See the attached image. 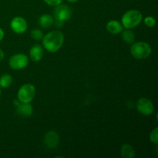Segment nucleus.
<instances>
[{
  "label": "nucleus",
  "instance_id": "nucleus-14",
  "mask_svg": "<svg viewBox=\"0 0 158 158\" xmlns=\"http://www.w3.org/2000/svg\"><path fill=\"white\" fill-rule=\"evenodd\" d=\"M120 154L123 158H133L135 157V151L129 143H125L121 147Z\"/></svg>",
  "mask_w": 158,
  "mask_h": 158
},
{
  "label": "nucleus",
  "instance_id": "nucleus-18",
  "mask_svg": "<svg viewBox=\"0 0 158 158\" xmlns=\"http://www.w3.org/2000/svg\"><path fill=\"white\" fill-rule=\"evenodd\" d=\"M150 140L152 143L157 144L158 143V128L156 127L151 131V134H150Z\"/></svg>",
  "mask_w": 158,
  "mask_h": 158
},
{
  "label": "nucleus",
  "instance_id": "nucleus-21",
  "mask_svg": "<svg viewBox=\"0 0 158 158\" xmlns=\"http://www.w3.org/2000/svg\"><path fill=\"white\" fill-rule=\"evenodd\" d=\"M3 38H4V31L0 28V41H2Z\"/></svg>",
  "mask_w": 158,
  "mask_h": 158
},
{
  "label": "nucleus",
  "instance_id": "nucleus-19",
  "mask_svg": "<svg viewBox=\"0 0 158 158\" xmlns=\"http://www.w3.org/2000/svg\"><path fill=\"white\" fill-rule=\"evenodd\" d=\"M144 23H145V25L148 26V27H153V26H154V25H155L156 21L155 19H154V17L148 16L145 18Z\"/></svg>",
  "mask_w": 158,
  "mask_h": 158
},
{
  "label": "nucleus",
  "instance_id": "nucleus-24",
  "mask_svg": "<svg viewBox=\"0 0 158 158\" xmlns=\"http://www.w3.org/2000/svg\"><path fill=\"white\" fill-rule=\"evenodd\" d=\"M0 95H1V90H0Z\"/></svg>",
  "mask_w": 158,
  "mask_h": 158
},
{
  "label": "nucleus",
  "instance_id": "nucleus-16",
  "mask_svg": "<svg viewBox=\"0 0 158 158\" xmlns=\"http://www.w3.org/2000/svg\"><path fill=\"white\" fill-rule=\"evenodd\" d=\"M12 83V77L9 74H4L0 77V86L2 88H7Z\"/></svg>",
  "mask_w": 158,
  "mask_h": 158
},
{
  "label": "nucleus",
  "instance_id": "nucleus-5",
  "mask_svg": "<svg viewBox=\"0 0 158 158\" xmlns=\"http://www.w3.org/2000/svg\"><path fill=\"white\" fill-rule=\"evenodd\" d=\"M35 96V88L31 83H26L19 89L17 93L18 100L22 103H30Z\"/></svg>",
  "mask_w": 158,
  "mask_h": 158
},
{
  "label": "nucleus",
  "instance_id": "nucleus-20",
  "mask_svg": "<svg viewBox=\"0 0 158 158\" xmlns=\"http://www.w3.org/2000/svg\"><path fill=\"white\" fill-rule=\"evenodd\" d=\"M44 2L46 3V4L49 5V6L56 7V6L61 4L63 0H44Z\"/></svg>",
  "mask_w": 158,
  "mask_h": 158
},
{
  "label": "nucleus",
  "instance_id": "nucleus-10",
  "mask_svg": "<svg viewBox=\"0 0 158 158\" xmlns=\"http://www.w3.org/2000/svg\"><path fill=\"white\" fill-rule=\"evenodd\" d=\"M29 56L33 62L40 61L43 56V49L41 45H33L29 51Z\"/></svg>",
  "mask_w": 158,
  "mask_h": 158
},
{
  "label": "nucleus",
  "instance_id": "nucleus-4",
  "mask_svg": "<svg viewBox=\"0 0 158 158\" xmlns=\"http://www.w3.org/2000/svg\"><path fill=\"white\" fill-rule=\"evenodd\" d=\"M72 9L66 5H59L56 6L53 11V16L55 19L56 26L60 27L63 26V22L68 20L72 16Z\"/></svg>",
  "mask_w": 158,
  "mask_h": 158
},
{
  "label": "nucleus",
  "instance_id": "nucleus-22",
  "mask_svg": "<svg viewBox=\"0 0 158 158\" xmlns=\"http://www.w3.org/2000/svg\"><path fill=\"white\" fill-rule=\"evenodd\" d=\"M4 56H5L4 52H3V51L0 49V62H1L3 59H4Z\"/></svg>",
  "mask_w": 158,
  "mask_h": 158
},
{
  "label": "nucleus",
  "instance_id": "nucleus-2",
  "mask_svg": "<svg viewBox=\"0 0 158 158\" xmlns=\"http://www.w3.org/2000/svg\"><path fill=\"white\" fill-rule=\"evenodd\" d=\"M141 12L138 10H130L124 13L121 19L122 26L125 29H133L138 26L142 21Z\"/></svg>",
  "mask_w": 158,
  "mask_h": 158
},
{
  "label": "nucleus",
  "instance_id": "nucleus-23",
  "mask_svg": "<svg viewBox=\"0 0 158 158\" xmlns=\"http://www.w3.org/2000/svg\"><path fill=\"white\" fill-rule=\"evenodd\" d=\"M67 1L69 2H71V3H75V2H77L78 0H67Z\"/></svg>",
  "mask_w": 158,
  "mask_h": 158
},
{
  "label": "nucleus",
  "instance_id": "nucleus-15",
  "mask_svg": "<svg viewBox=\"0 0 158 158\" xmlns=\"http://www.w3.org/2000/svg\"><path fill=\"white\" fill-rule=\"evenodd\" d=\"M122 39H123V40L126 43L131 44V43H134L135 35H134V33L132 31L130 30L129 29H127L126 30H124L122 32Z\"/></svg>",
  "mask_w": 158,
  "mask_h": 158
},
{
  "label": "nucleus",
  "instance_id": "nucleus-9",
  "mask_svg": "<svg viewBox=\"0 0 158 158\" xmlns=\"http://www.w3.org/2000/svg\"><path fill=\"white\" fill-rule=\"evenodd\" d=\"M60 141V137L56 131H51L46 134L44 137V143L49 148H55Z\"/></svg>",
  "mask_w": 158,
  "mask_h": 158
},
{
  "label": "nucleus",
  "instance_id": "nucleus-17",
  "mask_svg": "<svg viewBox=\"0 0 158 158\" xmlns=\"http://www.w3.org/2000/svg\"><path fill=\"white\" fill-rule=\"evenodd\" d=\"M31 36L34 40L39 41V40H41L43 39V33L40 29H34L31 31Z\"/></svg>",
  "mask_w": 158,
  "mask_h": 158
},
{
  "label": "nucleus",
  "instance_id": "nucleus-7",
  "mask_svg": "<svg viewBox=\"0 0 158 158\" xmlns=\"http://www.w3.org/2000/svg\"><path fill=\"white\" fill-rule=\"evenodd\" d=\"M137 110L144 116H150L153 114L154 110V104L149 99L141 98L137 103Z\"/></svg>",
  "mask_w": 158,
  "mask_h": 158
},
{
  "label": "nucleus",
  "instance_id": "nucleus-8",
  "mask_svg": "<svg viewBox=\"0 0 158 158\" xmlns=\"http://www.w3.org/2000/svg\"><path fill=\"white\" fill-rule=\"evenodd\" d=\"M11 29L17 34L24 33L27 29V23L23 17L16 16L12 19L10 23Z\"/></svg>",
  "mask_w": 158,
  "mask_h": 158
},
{
  "label": "nucleus",
  "instance_id": "nucleus-12",
  "mask_svg": "<svg viewBox=\"0 0 158 158\" xmlns=\"http://www.w3.org/2000/svg\"><path fill=\"white\" fill-rule=\"evenodd\" d=\"M106 29L110 33L117 35L123 31V26L117 20H110L106 24Z\"/></svg>",
  "mask_w": 158,
  "mask_h": 158
},
{
  "label": "nucleus",
  "instance_id": "nucleus-3",
  "mask_svg": "<svg viewBox=\"0 0 158 158\" xmlns=\"http://www.w3.org/2000/svg\"><path fill=\"white\" fill-rule=\"evenodd\" d=\"M131 55L137 60H144L151 53V47L145 42L134 43L131 47Z\"/></svg>",
  "mask_w": 158,
  "mask_h": 158
},
{
  "label": "nucleus",
  "instance_id": "nucleus-11",
  "mask_svg": "<svg viewBox=\"0 0 158 158\" xmlns=\"http://www.w3.org/2000/svg\"><path fill=\"white\" fill-rule=\"evenodd\" d=\"M32 111H33V109H32V105L29 103L20 102L19 104L17 106V112L22 117H30L32 114Z\"/></svg>",
  "mask_w": 158,
  "mask_h": 158
},
{
  "label": "nucleus",
  "instance_id": "nucleus-6",
  "mask_svg": "<svg viewBox=\"0 0 158 158\" xmlns=\"http://www.w3.org/2000/svg\"><path fill=\"white\" fill-rule=\"evenodd\" d=\"M29 63L28 56L25 54L19 53L12 56L9 60V64L12 69H22L26 67Z\"/></svg>",
  "mask_w": 158,
  "mask_h": 158
},
{
  "label": "nucleus",
  "instance_id": "nucleus-13",
  "mask_svg": "<svg viewBox=\"0 0 158 158\" xmlns=\"http://www.w3.org/2000/svg\"><path fill=\"white\" fill-rule=\"evenodd\" d=\"M54 23L53 17L52 15H49V14H44L42 15L39 19V24L41 27L44 28V29H48V28L51 27Z\"/></svg>",
  "mask_w": 158,
  "mask_h": 158
},
{
  "label": "nucleus",
  "instance_id": "nucleus-1",
  "mask_svg": "<svg viewBox=\"0 0 158 158\" xmlns=\"http://www.w3.org/2000/svg\"><path fill=\"white\" fill-rule=\"evenodd\" d=\"M64 42V35L60 30H53L43 37V45L50 52H56L62 47Z\"/></svg>",
  "mask_w": 158,
  "mask_h": 158
}]
</instances>
